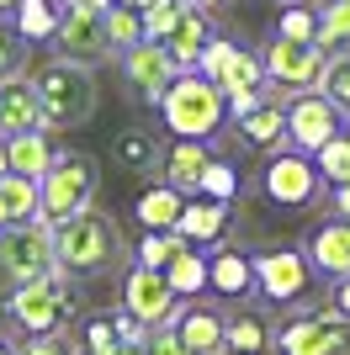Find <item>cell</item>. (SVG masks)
I'll return each instance as SVG.
<instances>
[{
	"label": "cell",
	"mask_w": 350,
	"mask_h": 355,
	"mask_svg": "<svg viewBox=\"0 0 350 355\" xmlns=\"http://www.w3.org/2000/svg\"><path fill=\"white\" fill-rule=\"evenodd\" d=\"M53 254H58V270L80 276V282L133 266V250H128V239H122V228L101 207H85V212H74V218L53 223Z\"/></svg>",
	"instance_id": "obj_1"
},
{
	"label": "cell",
	"mask_w": 350,
	"mask_h": 355,
	"mask_svg": "<svg viewBox=\"0 0 350 355\" xmlns=\"http://www.w3.org/2000/svg\"><path fill=\"white\" fill-rule=\"evenodd\" d=\"M0 313L22 334H69V324L80 318V286H74V276L53 270V276H38V282L6 286Z\"/></svg>",
	"instance_id": "obj_2"
},
{
	"label": "cell",
	"mask_w": 350,
	"mask_h": 355,
	"mask_svg": "<svg viewBox=\"0 0 350 355\" xmlns=\"http://www.w3.org/2000/svg\"><path fill=\"white\" fill-rule=\"evenodd\" d=\"M32 85H38V101H43V128L48 133H69L80 122H90L96 101H101V90H96V69L80 59H48L43 69L32 74Z\"/></svg>",
	"instance_id": "obj_3"
},
{
	"label": "cell",
	"mask_w": 350,
	"mask_h": 355,
	"mask_svg": "<svg viewBox=\"0 0 350 355\" xmlns=\"http://www.w3.org/2000/svg\"><path fill=\"white\" fill-rule=\"evenodd\" d=\"M160 122L170 128L175 138H197V144L218 138V133H223V122H228L223 90L212 85L207 74L181 69V74L170 80V90L160 96Z\"/></svg>",
	"instance_id": "obj_4"
},
{
	"label": "cell",
	"mask_w": 350,
	"mask_h": 355,
	"mask_svg": "<svg viewBox=\"0 0 350 355\" xmlns=\"http://www.w3.org/2000/svg\"><path fill=\"white\" fill-rule=\"evenodd\" d=\"M38 186H43V223L53 228V223L74 218V212L96 207L101 170H96V159H90V154H80V148H58L53 170H48Z\"/></svg>",
	"instance_id": "obj_5"
},
{
	"label": "cell",
	"mask_w": 350,
	"mask_h": 355,
	"mask_svg": "<svg viewBox=\"0 0 350 355\" xmlns=\"http://www.w3.org/2000/svg\"><path fill=\"white\" fill-rule=\"evenodd\" d=\"M53 270H58L53 228L43 218L0 228V286H22V282H38V276H53Z\"/></svg>",
	"instance_id": "obj_6"
},
{
	"label": "cell",
	"mask_w": 350,
	"mask_h": 355,
	"mask_svg": "<svg viewBox=\"0 0 350 355\" xmlns=\"http://www.w3.org/2000/svg\"><path fill=\"white\" fill-rule=\"evenodd\" d=\"M249 266H255V297H265V308H292L297 297H308V286L319 276L308 266V254L292 250V244L249 254Z\"/></svg>",
	"instance_id": "obj_7"
},
{
	"label": "cell",
	"mask_w": 350,
	"mask_h": 355,
	"mask_svg": "<svg viewBox=\"0 0 350 355\" xmlns=\"http://www.w3.org/2000/svg\"><path fill=\"white\" fill-rule=\"evenodd\" d=\"M276 355H350V318H340L329 302L313 313H297L276 329Z\"/></svg>",
	"instance_id": "obj_8"
},
{
	"label": "cell",
	"mask_w": 350,
	"mask_h": 355,
	"mask_svg": "<svg viewBox=\"0 0 350 355\" xmlns=\"http://www.w3.org/2000/svg\"><path fill=\"white\" fill-rule=\"evenodd\" d=\"M281 112H287V148H324L335 133H345V112H340L324 90H297V96H281Z\"/></svg>",
	"instance_id": "obj_9"
},
{
	"label": "cell",
	"mask_w": 350,
	"mask_h": 355,
	"mask_svg": "<svg viewBox=\"0 0 350 355\" xmlns=\"http://www.w3.org/2000/svg\"><path fill=\"white\" fill-rule=\"evenodd\" d=\"M329 64L319 43H292V37H271L260 53V69H265V85L281 90V96H297V90H319V74Z\"/></svg>",
	"instance_id": "obj_10"
},
{
	"label": "cell",
	"mask_w": 350,
	"mask_h": 355,
	"mask_svg": "<svg viewBox=\"0 0 350 355\" xmlns=\"http://www.w3.org/2000/svg\"><path fill=\"white\" fill-rule=\"evenodd\" d=\"M324 191L319 170H313V154L303 148H276L260 170V196H271L276 207H313Z\"/></svg>",
	"instance_id": "obj_11"
},
{
	"label": "cell",
	"mask_w": 350,
	"mask_h": 355,
	"mask_svg": "<svg viewBox=\"0 0 350 355\" xmlns=\"http://www.w3.org/2000/svg\"><path fill=\"white\" fill-rule=\"evenodd\" d=\"M197 74H207L212 85L223 90V101L233 96H249V90H265V69H260V53H244L233 37H207L202 59H197Z\"/></svg>",
	"instance_id": "obj_12"
},
{
	"label": "cell",
	"mask_w": 350,
	"mask_h": 355,
	"mask_svg": "<svg viewBox=\"0 0 350 355\" xmlns=\"http://www.w3.org/2000/svg\"><path fill=\"white\" fill-rule=\"evenodd\" d=\"M117 308L133 313L144 329H165V324H175L181 297H175V286L165 282V270L128 266V270H122V297H117Z\"/></svg>",
	"instance_id": "obj_13"
},
{
	"label": "cell",
	"mask_w": 350,
	"mask_h": 355,
	"mask_svg": "<svg viewBox=\"0 0 350 355\" xmlns=\"http://www.w3.org/2000/svg\"><path fill=\"white\" fill-rule=\"evenodd\" d=\"M106 11H80V6H58V27H53V43L64 59H80V64H101L112 53L106 43Z\"/></svg>",
	"instance_id": "obj_14"
},
{
	"label": "cell",
	"mask_w": 350,
	"mask_h": 355,
	"mask_svg": "<svg viewBox=\"0 0 350 355\" xmlns=\"http://www.w3.org/2000/svg\"><path fill=\"white\" fill-rule=\"evenodd\" d=\"M175 74L181 69H175V59H170L165 43H138V48L122 53V80H128V90L138 101H149V106H160V96L170 90Z\"/></svg>",
	"instance_id": "obj_15"
},
{
	"label": "cell",
	"mask_w": 350,
	"mask_h": 355,
	"mask_svg": "<svg viewBox=\"0 0 350 355\" xmlns=\"http://www.w3.org/2000/svg\"><path fill=\"white\" fill-rule=\"evenodd\" d=\"M175 334L186 345V355H228L223 350V334H228V313L212 308V302H181L175 313Z\"/></svg>",
	"instance_id": "obj_16"
},
{
	"label": "cell",
	"mask_w": 350,
	"mask_h": 355,
	"mask_svg": "<svg viewBox=\"0 0 350 355\" xmlns=\"http://www.w3.org/2000/svg\"><path fill=\"white\" fill-rule=\"evenodd\" d=\"M207 286L223 297V302H249L255 297V266L239 244H212L207 250Z\"/></svg>",
	"instance_id": "obj_17"
},
{
	"label": "cell",
	"mask_w": 350,
	"mask_h": 355,
	"mask_svg": "<svg viewBox=\"0 0 350 355\" xmlns=\"http://www.w3.org/2000/svg\"><path fill=\"white\" fill-rule=\"evenodd\" d=\"M32 128H43L38 85H32V74H6V80H0V138L32 133Z\"/></svg>",
	"instance_id": "obj_18"
},
{
	"label": "cell",
	"mask_w": 350,
	"mask_h": 355,
	"mask_svg": "<svg viewBox=\"0 0 350 355\" xmlns=\"http://www.w3.org/2000/svg\"><path fill=\"white\" fill-rule=\"evenodd\" d=\"M303 254H308V266L319 270V276H329V282L350 276V218H329V223H319V228L308 234Z\"/></svg>",
	"instance_id": "obj_19"
},
{
	"label": "cell",
	"mask_w": 350,
	"mask_h": 355,
	"mask_svg": "<svg viewBox=\"0 0 350 355\" xmlns=\"http://www.w3.org/2000/svg\"><path fill=\"white\" fill-rule=\"evenodd\" d=\"M228 223H233V202L186 196V207H181V223H175V234L186 239V244H197V250H212V244H223Z\"/></svg>",
	"instance_id": "obj_20"
},
{
	"label": "cell",
	"mask_w": 350,
	"mask_h": 355,
	"mask_svg": "<svg viewBox=\"0 0 350 355\" xmlns=\"http://www.w3.org/2000/svg\"><path fill=\"white\" fill-rule=\"evenodd\" d=\"M207 37H212V11L207 6H197V0H186L181 6V21H175V32L165 37V48H170L175 69H197V59H202Z\"/></svg>",
	"instance_id": "obj_21"
},
{
	"label": "cell",
	"mask_w": 350,
	"mask_h": 355,
	"mask_svg": "<svg viewBox=\"0 0 350 355\" xmlns=\"http://www.w3.org/2000/svg\"><path fill=\"white\" fill-rule=\"evenodd\" d=\"M207 159H212V148L197 144V138H175L170 148H165V164H160V180L170 186V191L181 196H197V186H202V170Z\"/></svg>",
	"instance_id": "obj_22"
},
{
	"label": "cell",
	"mask_w": 350,
	"mask_h": 355,
	"mask_svg": "<svg viewBox=\"0 0 350 355\" xmlns=\"http://www.w3.org/2000/svg\"><path fill=\"white\" fill-rule=\"evenodd\" d=\"M6 144V170L11 175H27V180H43L53 170L58 148H53V133L48 128H32V133H16V138H0Z\"/></svg>",
	"instance_id": "obj_23"
},
{
	"label": "cell",
	"mask_w": 350,
	"mask_h": 355,
	"mask_svg": "<svg viewBox=\"0 0 350 355\" xmlns=\"http://www.w3.org/2000/svg\"><path fill=\"white\" fill-rule=\"evenodd\" d=\"M112 154H117V164H122V170H128V175L160 180L165 148H160V138L149 133V128H122V133L112 138Z\"/></svg>",
	"instance_id": "obj_24"
},
{
	"label": "cell",
	"mask_w": 350,
	"mask_h": 355,
	"mask_svg": "<svg viewBox=\"0 0 350 355\" xmlns=\"http://www.w3.org/2000/svg\"><path fill=\"white\" fill-rule=\"evenodd\" d=\"M233 133L244 138V144H255V148H265V154H276V148H287V112H281V101L276 96H265L249 117H239L233 122Z\"/></svg>",
	"instance_id": "obj_25"
},
{
	"label": "cell",
	"mask_w": 350,
	"mask_h": 355,
	"mask_svg": "<svg viewBox=\"0 0 350 355\" xmlns=\"http://www.w3.org/2000/svg\"><path fill=\"white\" fill-rule=\"evenodd\" d=\"M181 207H186V196L170 191L165 180H154V186L138 196V228H144V234H170L175 223H181Z\"/></svg>",
	"instance_id": "obj_26"
},
{
	"label": "cell",
	"mask_w": 350,
	"mask_h": 355,
	"mask_svg": "<svg viewBox=\"0 0 350 355\" xmlns=\"http://www.w3.org/2000/svg\"><path fill=\"white\" fill-rule=\"evenodd\" d=\"M165 282L175 286V297H181V302H197V297L207 292V250L186 244V250L165 266Z\"/></svg>",
	"instance_id": "obj_27"
},
{
	"label": "cell",
	"mask_w": 350,
	"mask_h": 355,
	"mask_svg": "<svg viewBox=\"0 0 350 355\" xmlns=\"http://www.w3.org/2000/svg\"><path fill=\"white\" fill-rule=\"evenodd\" d=\"M0 207H6L11 223H38L43 218V186L6 170V175H0Z\"/></svg>",
	"instance_id": "obj_28"
},
{
	"label": "cell",
	"mask_w": 350,
	"mask_h": 355,
	"mask_svg": "<svg viewBox=\"0 0 350 355\" xmlns=\"http://www.w3.org/2000/svg\"><path fill=\"white\" fill-rule=\"evenodd\" d=\"M271 345H276V329L265 318H255V313H233L228 318V334H223V350L228 355H265Z\"/></svg>",
	"instance_id": "obj_29"
},
{
	"label": "cell",
	"mask_w": 350,
	"mask_h": 355,
	"mask_svg": "<svg viewBox=\"0 0 350 355\" xmlns=\"http://www.w3.org/2000/svg\"><path fill=\"white\" fill-rule=\"evenodd\" d=\"M80 355H112L122 345V329H117V313H90L80 318V334H74Z\"/></svg>",
	"instance_id": "obj_30"
},
{
	"label": "cell",
	"mask_w": 350,
	"mask_h": 355,
	"mask_svg": "<svg viewBox=\"0 0 350 355\" xmlns=\"http://www.w3.org/2000/svg\"><path fill=\"white\" fill-rule=\"evenodd\" d=\"M11 27L22 32V43H43V37H53V27H58L53 0H22V6L11 11Z\"/></svg>",
	"instance_id": "obj_31"
},
{
	"label": "cell",
	"mask_w": 350,
	"mask_h": 355,
	"mask_svg": "<svg viewBox=\"0 0 350 355\" xmlns=\"http://www.w3.org/2000/svg\"><path fill=\"white\" fill-rule=\"evenodd\" d=\"M313 170H319V180H329V186H345L350 180V128L335 133L324 148H313Z\"/></svg>",
	"instance_id": "obj_32"
},
{
	"label": "cell",
	"mask_w": 350,
	"mask_h": 355,
	"mask_svg": "<svg viewBox=\"0 0 350 355\" xmlns=\"http://www.w3.org/2000/svg\"><path fill=\"white\" fill-rule=\"evenodd\" d=\"M350 43V0H324L319 6V48L340 53Z\"/></svg>",
	"instance_id": "obj_33"
},
{
	"label": "cell",
	"mask_w": 350,
	"mask_h": 355,
	"mask_svg": "<svg viewBox=\"0 0 350 355\" xmlns=\"http://www.w3.org/2000/svg\"><path fill=\"white\" fill-rule=\"evenodd\" d=\"M106 43H112V53H128V48L144 43V16L128 11V6H106Z\"/></svg>",
	"instance_id": "obj_34"
},
{
	"label": "cell",
	"mask_w": 350,
	"mask_h": 355,
	"mask_svg": "<svg viewBox=\"0 0 350 355\" xmlns=\"http://www.w3.org/2000/svg\"><path fill=\"white\" fill-rule=\"evenodd\" d=\"M181 250H186V239L175 234V228H170V234H144V239H138V250H133V266L165 270V266H170V260H175Z\"/></svg>",
	"instance_id": "obj_35"
},
{
	"label": "cell",
	"mask_w": 350,
	"mask_h": 355,
	"mask_svg": "<svg viewBox=\"0 0 350 355\" xmlns=\"http://www.w3.org/2000/svg\"><path fill=\"white\" fill-rule=\"evenodd\" d=\"M276 37H292V43H319V11L308 0H292L287 11L276 16Z\"/></svg>",
	"instance_id": "obj_36"
},
{
	"label": "cell",
	"mask_w": 350,
	"mask_h": 355,
	"mask_svg": "<svg viewBox=\"0 0 350 355\" xmlns=\"http://www.w3.org/2000/svg\"><path fill=\"white\" fill-rule=\"evenodd\" d=\"M197 196H207V202H233L239 196V170H233L228 159H207V170H202V186H197Z\"/></svg>",
	"instance_id": "obj_37"
},
{
	"label": "cell",
	"mask_w": 350,
	"mask_h": 355,
	"mask_svg": "<svg viewBox=\"0 0 350 355\" xmlns=\"http://www.w3.org/2000/svg\"><path fill=\"white\" fill-rule=\"evenodd\" d=\"M319 90L350 117V53H329V64H324V74H319Z\"/></svg>",
	"instance_id": "obj_38"
},
{
	"label": "cell",
	"mask_w": 350,
	"mask_h": 355,
	"mask_svg": "<svg viewBox=\"0 0 350 355\" xmlns=\"http://www.w3.org/2000/svg\"><path fill=\"white\" fill-rule=\"evenodd\" d=\"M181 6H186V0H149L144 11V43H165V37H170L175 32V21H181Z\"/></svg>",
	"instance_id": "obj_39"
},
{
	"label": "cell",
	"mask_w": 350,
	"mask_h": 355,
	"mask_svg": "<svg viewBox=\"0 0 350 355\" xmlns=\"http://www.w3.org/2000/svg\"><path fill=\"white\" fill-rule=\"evenodd\" d=\"M11 355H80V345H74V334H22Z\"/></svg>",
	"instance_id": "obj_40"
},
{
	"label": "cell",
	"mask_w": 350,
	"mask_h": 355,
	"mask_svg": "<svg viewBox=\"0 0 350 355\" xmlns=\"http://www.w3.org/2000/svg\"><path fill=\"white\" fill-rule=\"evenodd\" d=\"M22 69H27V43H22V32L11 21H0V80L22 74Z\"/></svg>",
	"instance_id": "obj_41"
},
{
	"label": "cell",
	"mask_w": 350,
	"mask_h": 355,
	"mask_svg": "<svg viewBox=\"0 0 350 355\" xmlns=\"http://www.w3.org/2000/svg\"><path fill=\"white\" fill-rule=\"evenodd\" d=\"M144 355H186V345H181V334H175V329L165 324V329H149Z\"/></svg>",
	"instance_id": "obj_42"
},
{
	"label": "cell",
	"mask_w": 350,
	"mask_h": 355,
	"mask_svg": "<svg viewBox=\"0 0 350 355\" xmlns=\"http://www.w3.org/2000/svg\"><path fill=\"white\" fill-rule=\"evenodd\" d=\"M329 308H335L340 318H350V276H340V282L329 286Z\"/></svg>",
	"instance_id": "obj_43"
},
{
	"label": "cell",
	"mask_w": 350,
	"mask_h": 355,
	"mask_svg": "<svg viewBox=\"0 0 350 355\" xmlns=\"http://www.w3.org/2000/svg\"><path fill=\"white\" fill-rule=\"evenodd\" d=\"M329 202H335V218H350V180H345V186H335Z\"/></svg>",
	"instance_id": "obj_44"
},
{
	"label": "cell",
	"mask_w": 350,
	"mask_h": 355,
	"mask_svg": "<svg viewBox=\"0 0 350 355\" xmlns=\"http://www.w3.org/2000/svg\"><path fill=\"white\" fill-rule=\"evenodd\" d=\"M112 355H144V340H122V345H117Z\"/></svg>",
	"instance_id": "obj_45"
},
{
	"label": "cell",
	"mask_w": 350,
	"mask_h": 355,
	"mask_svg": "<svg viewBox=\"0 0 350 355\" xmlns=\"http://www.w3.org/2000/svg\"><path fill=\"white\" fill-rule=\"evenodd\" d=\"M112 6H128V11H144L149 0H112Z\"/></svg>",
	"instance_id": "obj_46"
},
{
	"label": "cell",
	"mask_w": 350,
	"mask_h": 355,
	"mask_svg": "<svg viewBox=\"0 0 350 355\" xmlns=\"http://www.w3.org/2000/svg\"><path fill=\"white\" fill-rule=\"evenodd\" d=\"M16 6H22V0H0V16H11V11H16Z\"/></svg>",
	"instance_id": "obj_47"
},
{
	"label": "cell",
	"mask_w": 350,
	"mask_h": 355,
	"mask_svg": "<svg viewBox=\"0 0 350 355\" xmlns=\"http://www.w3.org/2000/svg\"><path fill=\"white\" fill-rule=\"evenodd\" d=\"M197 6H207V11H218V6H228V0H197Z\"/></svg>",
	"instance_id": "obj_48"
},
{
	"label": "cell",
	"mask_w": 350,
	"mask_h": 355,
	"mask_svg": "<svg viewBox=\"0 0 350 355\" xmlns=\"http://www.w3.org/2000/svg\"><path fill=\"white\" fill-rule=\"evenodd\" d=\"M0 355H11V340H6V334H0Z\"/></svg>",
	"instance_id": "obj_49"
},
{
	"label": "cell",
	"mask_w": 350,
	"mask_h": 355,
	"mask_svg": "<svg viewBox=\"0 0 350 355\" xmlns=\"http://www.w3.org/2000/svg\"><path fill=\"white\" fill-rule=\"evenodd\" d=\"M0 175H6V144H0Z\"/></svg>",
	"instance_id": "obj_50"
},
{
	"label": "cell",
	"mask_w": 350,
	"mask_h": 355,
	"mask_svg": "<svg viewBox=\"0 0 350 355\" xmlns=\"http://www.w3.org/2000/svg\"><path fill=\"white\" fill-rule=\"evenodd\" d=\"M6 223H11V218H6V207H0V228H6Z\"/></svg>",
	"instance_id": "obj_51"
}]
</instances>
